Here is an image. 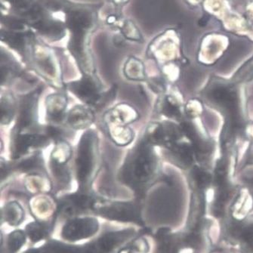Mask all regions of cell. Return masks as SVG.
Returning <instances> with one entry per match:
<instances>
[{
  "instance_id": "6da1fadb",
  "label": "cell",
  "mask_w": 253,
  "mask_h": 253,
  "mask_svg": "<svg viewBox=\"0 0 253 253\" xmlns=\"http://www.w3.org/2000/svg\"><path fill=\"white\" fill-rule=\"evenodd\" d=\"M154 167L152 151L147 141H141L128 153L119 176L130 188L141 191L151 178Z\"/></svg>"
},
{
  "instance_id": "7a4b0ae2",
  "label": "cell",
  "mask_w": 253,
  "mask_h": 253,
  "mask_svg": "<svg viewBox=\"0 0 253 253\" xmlns=\"http://www.w3.org/2000/svg\"><path fill=\"white\" fill-rule=\"evenodd\" d=\"M98 138L92 131H86L79 143L76 159L80 189L86 191L96 175L98 167Z\"/></svg>"
},
{
  "instance_id": "3957f363",
  "label": "cell",
  "mask_w": 253,
  "mask_h": 253,
  "mask_svg": "<svg viewBox=\"0 0 253 253\" xmlns=\"http://www.w3.org/2000/svg\"><path fill=\"white\" fill-rule=\"evenodd\" d=\"M68 88L77 98L90 105H97L103 98L101 84L92 75H85L80 81L68 84Z\"/></svg>"
},
{
  "instance_id": "277c9868",
  "label": "cell",
  "mask_w": 253,
  "mask_h": 253,
  "mask_svg": "<svg viewBox=\"0 0 253 253\" xmlns=\"http://www.w3.org/2000/svg\"><path fill=\"white\" fill-rule=\"evenodd\" d=\"M98 224L95 218H77L64 226L62 237L68 241H77L91 237L98 231Z\"/></svg>"
},
{
  "instance_id": "5b68a950",
  "label": "cell",
  "mask_w": 253,
  "mask_h": 253,
  "mask_svg": "<svg viewBox=\"0 0 253 253\" xmlns=\"http://www.w3.org/2000/svg\"><path fill=\"white\" fill-rule=\"evenodd\" d=\"M103 216L123 221H135L138 218V210L129 203H104L98 207Z\"/></svg>"
},
{
  "instance_id": "8992f818",
  "label": "cell",
  "mask_w": 253,
  "mask_h": 253,
  "mask_svg": "<svg viewBox=\"0 0 253 253\" xmlns=\"http://www.w3.org/2000/svg\"><path fill=\"white\" fill-rule=\"evenodd\" d=\"M94 121V114L91 110L82 106L73 108L68 114V122L74 128H84L91 125Z\"/></svg>"
},
{
  "instance_id": "52a82bcc",
  "label": "cell",
  "mask_w": 253,
  "mask_h": 253,
  "mask_svg": "<svg viewBox=\"0 0 253 253\" xmlns=\"http://www.w3.org/2000/svg\"><path fill=\"white\" fill-rule=\"evenodd\" d=\"M47 114L51 121L58 122L64 117V109L67 105V99L64 95L56 94L50 95L47 98Z\"/></svg>"
},
{
  "instance_id": "ba28073f",
  "label": "cell",
  "mask_w": 253,
  "mask_h": 253,
  "mask_svg": "<svg viewBox=\"0 0 253 253\" xmlns=\"http://www.w3.org/2000/svg\"><path fill=\"white\" fill-rule=\"evenodd\" d=\"M2 215L7 222L11 225H17L22 221L24 211L19 204L15 202L10 203L4 208Z\"/></svg>"
},
{
  "instance_id": "9c48e42d",
  "label": "cell",
  "mask_w": 253,
  "mask_h": 253,
  "mask_svg": "<svg viewBox=\"0 0 253 253\" xmlns=\"http://www.w3.org/2000/svg\"><path fill=\"white\" fill-rule=\"evenodd\" d=\"M1 111L2 124H9L10 121L12 120L15 111V101L12 95H6L5 97H2Z\"/></svg>"
},
{
  "instance_id": "30bf717a",
  "label": "cell",
  "mask_w": 253,
  "mask_h": 253,
  "mask_svg": "<svg viewBox=\"0 0 253 253\" xmlns=\"http://www.w3.org/2000/svg\"><path fill=\"white\" fill-rule=\"evenodd\" d=\"M71 151L70 146L66 142L60 141L57 144L55 150L51 155V161L58 164H65V163L71 158Z\"/></svg>"
},
{
  "instance_id": "8fae6325",
  "label": "cell",
  "mask_w": 253,
  "mask_h": 253,
  "mask_svg": "<svg viewBox=\"0 0 253 253\" xmlns=\"http://www.w3.org/2000/svg\"><path fill=\"white\" fill-rule=\"evenodd\" d=\"M26 230L33 242L41 241L47 235L46 228L41 223H31L27 226Z\"/></svg>"
},
{
  "instance_id": "7c38bea8",
  "label": "cell",
  "mask_w": 253,
  "mask_h": 253,
  "mask_svg": "<svg viewBox=\"0 0 253 253\" xmlns=\"http://www.w3.org/2000/svg\"><path fill=\"white\" fill-rule=\"evenodd\" d=\"M42 167V161L41 156L35 155L20 163L17 166V168L22 171H31L41 169Z\"/></svg>"
},
{
  "instance_id": "4fadbf2b",
  "label": "cell",
  "mask_w": 253,
  "mask_h": 253,
  "mask_svg": "<svg viewBox=\"0 0 253 253\" xmlns=\"http://www.w3.org/2000/svg\"><path fill=\"white\" fill-rule=\"evenodd\" d=\"M51 168L53 174L61 184H67L70 181V173L64 164L51 161Z\"/></svg>"
},
{
  "instance_id": "5bb4252c",
  "label": "cell",
  "mask_w": 253,
  "mask_h": 253,
  "mask_svg": "<svg viewBox=\"0 0 253 253\" xmlns=\"http://www.w3.org/2000/svg\"><path fill=\"white\" fill-rule=\"evenodd\" d=\"M25 242L24 233L21 231H14L8 239V247L11 253H15L21 249Z\"/></svg>"
}]
</instances>
